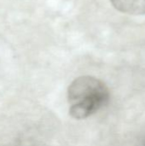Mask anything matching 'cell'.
I'll list each match as a JSON object with an SVG mask.
<instances>
[{
    "label": "cell",
    "instance_id": "obj_1",
    "mask_svg": "<svg viewBox=\"0 0 145 146\" xmlns=\"http://www.w3.org/2000/svg\"><path fill=\"white\" fill-rule=\"evenodd\" d=\"M109 98L107 86L92 76H80L68 86V99L70 115L85 119L103 108Z\"/></svg>",
    "mask_w": 145,
    "mask_h": 146
},
{
    "label": "cell",
    "instance_id": "obj_2",
    "mask_svg": "<svg viewBox=\"0 0 145 146\" xmlns=\"http://www.w3.org/2000/svg\"><path fill=\"white\" fill-rule=\"evenodd\" d=\"M119 11L129 15H144L145 0H110Z\"/></svg>",
    "mask_w": 145,
    "mask_h": 146
},
{
    "label": "cell",
    "instance_id": "obj_3",
    "mask_svg": "<svg viewBox=\"0 0 145 146\" xmlns=\"http://www.w3.org/2000/svg\"><path fill=\"white\" fill-rule=\"evenodd\" d=\"M144 146H145V145H144Z\"/></svg>",
    "mask_w": 145,
    "mask_h": 146
}]
</instances>
